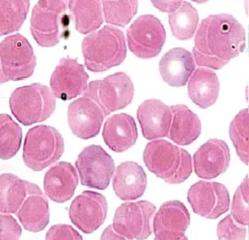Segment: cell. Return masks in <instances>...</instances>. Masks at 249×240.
I'll return each mask as SVG.
<instances>
[{
	"label": "cell",
	"mask_w": 249,
	"mask_h": 240,
	"mask_svg": "<svg viewBox=\"0 0 249 240\" xmlns=\"http://www.w3.org/2000/svg\"><path fill=\"white\" fill-rule=\"evenodd\" d=\"M245 42L244 28L234 17L209 16L197 28L193 57L198 66L221 69L243 52Z\"/></svg>",
	"instance_id": "6da1fadb"
},
{
	"label": "cell",
	"mask_w": 249,
	"mask_h": 240,
	"mask_svg": "<svg viewBox=\"0 0 249 240\" xmlns=\"http://www.w3.org/2000/svg\"><path fill=\"white\" fill-rule=\"evenodd\" d=\"M86 68L92 72H104L121 65L127 56L124 33L106 26L86 36L81 45Z\"/></svg>",
	"instance_id": "7a4b0ae2"
},
{
	"label": "cell",
	"mask_w": 249,
	"mask_h": 240,
	"mask_svg": "<svg viewBox=\"0 0 249 240\" xmlns=\"http://www.w3.org/2000/svg\"><path fill=\"white\" fill-rule=\"evenodd\" d=\"M147 168L169 185H178L193 172L192 157L188 151L166 140L149 142L143 152Z\"/></svg>",
	"instance_id": "3957f363"
},
{
	"label": "cell",
	"mask_w": 249,
	"mask_h": 240,
	"mask_svg": "<svg viewBox=\"0 0 249 240\" xmlns=\"http://www.w3.org/2000/svg\"><path fill=\"white\" fill-rule=\"evenodd\" d=\"M70 17L63 0H41L35 5L31 18V32L42 47H54L68 39Z\"/></svg>",
	"instance_id": "277c9868"
},
{
	"label": "cell",
	"mask_w": 249,
	"mask_h": 240,
	"mask_svg": "<svg viewBox=\"0 0 249 240\" xmlns=\"http://www.w3.org/2000/svg\"><path fill=\"white\" fill-rule=\"evenodd\" d=\"M9 107L12 115L23 126L46 121L56 109V97L49 87L33 83L18 87L11 93Z\"/></svg>",
	"instance_id": "5b68a950"
},
{
	"label": "cell",
	"mask_w": 249,
	"mask_h": 240,
	"mask_svg": "<svg viewBox=\"0 0 249 240\" xmlns=\"http://www.w3.org/2000/svg\"><path fill=\"white\" fill-rule=\"evenodd\" d=\"M64 152V139L50 126L41 125L29 130L23 144V162L34 171H41L59 160Z\"/></svg>",
	"instance_id": "8992f818"
},
{
	"label": "cell",
	"mask_w": 249,
	"mask_h": 240,
	"mask_svg": "<svg viewBox=\"0 0 249 240\" xmlns=\"http://www.w3.org/2000/svg\"><path fill=\"white\" fill-rule=\"evenodd\" d=\"M83 96L91 98L102 108L105 116L129 106L134 96V84L124 72L111 74L102 80L91 81Z\"/></svg>",
	"instance_id": "52a82bcc"
},
{
	"label": "cell",
	"mask_w": 249,
	"mask_h": 240,
	"mask_svg": "<svg viewBox=\"0 0 249 240\" xmlns=\"http://www.w3.org/2000/svg\"><path fill=\"white\" fill-rule=\"evenodd\" d=\"M0 65L5 82L32 76L36 58L33 47L22 35H10L0 43Z\"/></svg>",
	"instance_id": "ba28073f"
},
{
	"label": "cell",
	"mask_w": 249,
	"mask_h": 240,
	"mask_svg": "<svg viewBox=\"0 0 249 240\" xmlns=\"http://www.w3.org/2000/svg\"><path fill=\"white\" fill-rule=\"evenodd\" d=\"M128 46L131 52L141 59L159 55L166 41V32L161 22L152 15L137 18L127 31Z\"/></svg>",
	"instance_id": "9c48e42d"
},
{
	"label": "cell",
	"mask_w": 249,
	"mask_h": 240,
	"mask_svg": "<svg viewBox=\"0 0 249 240\" xmlns=\"http://www.w3.org/2000/svg\"><path fill=\"white\" fill-rule=\"evenodd\" d=\"M156 208L150 202H130L121 205L114 216L113 228L130 240H144L152 233L151 221Z\"/></svg>",
	"instance_id": "30bf717a"
},
{
	"label": "cell",
	"mask_w": 249,
	"mask_h": 240,
	"mask_svg": "<svg viewBox=\"0 0 249 240\" xmlns=\"http://www.w3.org/2000/svg\"><path fill=\"white\" fill-rule=\"evenodd\" d=\"M76 168L83 185L95 189H106L115 172V162L103 147H85L76 160Z\"/></svg>",
	"instance_id": "8fae6325"
},
{
	"label": "cell",
	"mask_w": 249,
	"mask_h": 240,
	"mask_svg": "<svg viewBox=\"0 0 249 240\" xmlns=\"http://www.w3.org/2000/svg\"><path fill=\"white\" fill-rule=\"evenodd\" d=\"M188 200L194 212L207 219H217L230 207L227 187L219 183L201 181L189 189Z\"/></svg>",
	"instance_id": "7c38bea8"
},
{
	"label": "cell",
	"mask_w": 249,
	"mask_h": 240,
	"mask_svg": "<svg viewBox=\"0 0 249 240\" xmlns=\"http://www.w3.org/2000/svg\"><path fill=\"white\" fill-rule=\"evenodd\" d=\"M107 208V202L102 194L86 191L73 200L69 218L80 231L90 234L104 224Z\"/></svg>",
	"instance_id": "4fadbf2b"
},
{
	"label": "cell",
	"mask_w": 249,
	"mask_h": 240,
	"mask_svg": "<svg viewBox=\"0 0 249 240\" xmlns=\"http://www.w3.org/2000/svg\"><path fill=\"white\" fill-rule=\"evenodd\" d=\"M89 78V74L77 59L62 58L50 79L51 92L62 100L73 99L85 92Z\"/></svg>",
	"instance_id": "5bb4252c"
},
{
	"label": "cell",
	"mask_w": 249,
	"mask_h": 240,
	"mask_svg": "<svg viewBox=\"0 0 249 240\" xmlns=\"http://www.w3.org/2000/svg\"><path fill=\"white\" fill-rule=\"evenodd\" d=\"M104 111L91 98L81 96L72 102L68 108V123L72 133L80 139L95 137L101 130Z\"/></svg>",
	"instance_id": "9a60e30c"
},
{
	"label": "cell",
	"mask_w": 249,
	"mask_h": 240,
	"mask_svg": "<svg viewBox=\"0 0 249 240\" xmlns=\"http://www.w3.org/2000/svg\"><path fill=\"white\" fill-rule=\"evenodd\" d=\"M191 224L189 210L179 201H169L157 211L153 231L157 240H180Z\"/></svg>",
	"instance_id": "2e32d148"
},
{
	"label": "cell",
	"mask_w": 249,
	"mask_h": 240,
	"mask_svg": "<svg viewBox=\"0 0 249 240\" xmlns=\"http://www.w3.org/2000/svg\"><path fill=\"white\" fill-rule=\"evenodd\" d=\"M230 158V149L226 142L220 139H211L194 155L195 171L201 179H215L228 169Z\"/></svg>",
	"instance_id": "e0dca14e"
},
{
	"label": "cell",
	"mask_w": 249,
	"mask_h": 240,
	"mask_svg": "<svg viewBox=\"0 0 249 240\" xmlns=\"http://www.w3.org/2000/svg\"><path fill=\"white\" fill-rule=\"evenodd\" d=\"M16 214L28 231L40 232L46 228L50 220L49 202L38 185L28 182L27 196Z\"/></svg>",
	"instance_id": "ac0fdd59"
},
{
	"label": "cell",
	"mask_w": 249,
	"mask_h": 240,
	"mask_svg": "<svg viewBox=\"0 0 249 240\" xmlns=\"http://www.w3.org/2000/svg\"><path fill=\"white\" fill-rule=\"evenodd\" d=\"M137 118L147 140L154 141L168 136L172 115L170 108L161 100H145L137 111Z\"/></svg>",
	"instance_id": "d6986e66"
},
{
	"label": "cell",
	"mask_w": 249,
	"mask_h": 240,
	"mask_svg": "<svg viewBox=\"0 0 249 240\" xmlns=\"http://www.w3.org/2000/svg\"><path fill=\"white\" fill-rule=\"evenodd\" d=\"M78 185V173L71 163L59 162L45 174L44 191L56 203L69 201Z\"/></svg>",
	"instance_id": "ffe728a7"
},
{
	"label": "cell",
	"mask_w": 249,
	"mask_h": 240,
	"mask_svg": "<svg viewBox=\"0 0 249 240\" xmlns=\"http://www.w3.org/2000/svg\"><path fill=\"white\" fill-rule=\"evenodd\" d=\"M161 77L168 85L181 87L188 83L196 70L193 54L183 48H173L159 62Z\"/></svg>",
	"instance_id": "44dd1931"
},
{
	"label": "cell",
	"mask_w": 249,
	"mask_h": 240,
	"mask_svg": "<svg viewBox=\"0 0 249 240\" xmlns=\"http://www.w3.org/2000/svg\"><path fill=\"white\" fill-rule=\"evenodd\" d=\"M147 186V175L141 166L134 161L121 163L114 172L115 194L123 201L141 198Z\"/></svg>",
	"instance_id": "7402d4cb"
},
{
	"label": "cell",
	"mask_w": 249,
	"mask_h": 240,
	"mask_svg": "<svg viewBox=\"0 0 249 240\" xmlns=\"http://www.w3.org/2000/svg\"><path fill=\"white\" fill-rule=\"evenodd\" d=\"M103 137L107 147L115 152H124L131 148L138 138V130L133 117L119 113L105 123Z\"/></svg>",
	"instance_id": "603a6c76"
},
{
	"label": "cell",
	"mask_w": 249,
	"mask_h": 240,
	"mask_svg": "<svg viewBox=\"0 0 249 240\" xmlns=\"http://www.w3.org/2000/svg\"><path fill=\"white\" fill-rule=\"evenodd\" d=\"M171 123L168 137L178 145H189L195 142L202 131L200 119L184 105L170 108Z\"/></svg>",
	"instance_id": "cb8c5ba5"
},
{
	"label": "cell",
	"mask_w": 249,
	"mask_h": 240,
	"mask_svg": "<svg viewBox=\"0 0 249 240\" xmlns=\"http://www.w3.org/2000/svg\"><path fill=\"white\" fill-rule=\"evenodd\" d=\"M220 82L216 73L209 68L200 67L189 79L188 93L192 102L201 109L213 106L219 96Z\"/></svg>",
	"instance_id": "d4e9b609"
},
{
	"label": "cell",
	"mask_w": 249,
	"mask_h": 240,
	"mask_svg": "<svg viewBox=\"0 0 249 240\" xmlns=\"http://www.w3.org/2000/svg\"><path fill=\"white\" fill-rule=\"evenodd\" d=\"M70 16L75 29L82 35L95 32L103 24L104 16L102 1L97 0H70L68 1Z\"/></svg>",
	"instance_id": "484cf974"
},
{
	"label": "cell",
	"mask_w": 249,
	"mask_h": 240,
	"mask_svg": "<svg viewBox=\"0 0 249 240\" xmlns=\"http://www.w3.org/2000/svg\"><path fill=\"white\" fill-rule=\"evenodd\" d=\"M27 184L18 176L4 173L0 175V212L16 214L27 196Z\"/></svg>",
	"instance_id": "4316f807"
},
{
	"label": "cell",
	"mask_w": 249,
	"mask_h": 240,
	"mask_svg": "<svg viewBox=\"0 0 249 240\" xmlns=\"http://www.w3.org/2000/svg\"><path fill=\"white\" fill-rule=\"evenodd\" d=\"M29 9V0H0V37L18 31Z\"/></svg>",
	"instance_id": "83f0119b"
},
{
	"label": "cell",
	"mask_w": 249,
	"mask_h": 240,
	"mask_svg": "<svg viewBox=\"0 0 249 240\" xmlns=\"http://www.w3.org/2000/svg\"><path fill=\"white\" fill-rule=\"evenodd\" d=\"M168 19L172 34L178 40H190L197 29V11L186 1H182L176 11L169 14Z\"/></svg>",
	"instance_id": "f1b7e54d"
},
{
	"label": "cell",
	"mask_w": 249,
	"mask_h": 240,
	"mask_svg": "<svg viewBox=\"0 0 249 240\" xmlns=\"http://www.w3.org/2000/svg\"><path fill=\"white\" fill-rule=\"evenodd\" d=\"M22 131L10 116L0 113V159L15 157L21 145Z\"/></svg>",
	"instance_id": "f546056e"
},
{
	"label": "cell",
	"mask_w": 249,
	"mask_h": 240,
	"mask_svg": "<svg viewBox=\"0 0 249 240\" xmlns=\"http://www.w3.org/2000/svg\"><path fill=\"white\" fill-rule=\"evenodd\" d=\"M229 134L237 155L246 166L249 163V111L248 109L240 111L230 124Z\"/></svg>",
	"instance_id": "4dcf8cb0"
},
{
	"label": "cell",
	"mask_w": 249,
	"mask_h": 240,
	"mask_svg": "<svg viewBox=\"0 0 249 240\" xmlns=\"http://www.w3.org/2000/svg\"><path fill=\"white\" fill-rule=\"evenodd\" d=\"M139 2L136 0L123 1H102L103 16L107 23L124 28L136 16Z\"/></svg>",
	"instance_id": "1f68e13d"
},
{
	"label": "cell",
	"mask_w": 249,
	"mask_h": 240,
	"mask_svg": "<svg viewBox=\"0 0 249 240\" xmlns=\"http://www.w3.org/2000/svg\"><path fill=\"white\" fill-rule=\"evenodd\" d=\"M248 175L245 176L243 182L238 186L237 191L234 194L232 206H231V217L239 224L247 226L249 223V184Z\"/></svg>",
	"instance_id": "d6a6232c"
},
{
	"label": "cell",
	"mask_w": 249,
	"mask_h": 240,
	"mask_svg": "<svg viewBox=\"0 0 249 240\" xmlns=\"http://www.w3.org/2000/svg\"><path fill=\"white\" fill-rule=\"evenodd\" d=\"M219 240H245L247 230L245 226L236 222L231 215L221 220L217 227Z\"/></svg>",
	"instance_id": "836d02e7"
},
{
	"label": "cell",
	"mask_w": 249,
	"mask_h": 240,
	"mask_svg": "<svg viewBox=\"0 0 249 240\" xmlns=\"http://www.w3.org/2000/svg\"><path fill=\"white\" fill-rule=\"evenodd\" d=\"M21 227L17 220L7 214H0V240H18Z\"/></svg>",
	"instance_id": "e575fe53"
},
{
	"label": "cell",
	"mask_w": 249,
	"mask_h": 240,
	"mask_svg": "<svg viewBox=\"0 0 249 240\" xmlns=\"http://www.w3.org/2000/svg\"><path fill=\"white\" fill-rule=\"evenodd\" d=\"M46 240H83L82 236L73 228L65 224H57L49 229Z\"/></svg>",
	"instance_id": "d590c367"
},
{
	"label": "cell",
	"mask_w": 249,
	"mask_h": 240,
	"mask_svg": "<svg viewBox=\"0 0 249 240\" xmlns=\"http://www.w3.org/2000/svg\"><path fill=\"white\" fill-rule=\"evenodd\" d=\"M182 1L180 0H177V1H172V0H165V1H155L153 0L152 4L154 7L159 9L161 12H168V14H172L176 11L181 4Z\"/></svg>",
	"instance_id": "8d00e7d4"
},
{
	"label": "cell",
	"mask_w": 249,
	"mask_h": 240,
	"mask_svg": "<svg viewBox=\"0 0 249 240\" xmlns=\"http://www.w3.org/2000/svg\"><path fill=\"white\" fill-rule=\"evenodd\" d=\"M101 240H130V239L117 233L113 228V226L109 225L104 230L101 236Z\"/></svg>",
	"instance_id": "74e56055"
},
{
	"label": "cell",
	"mask_w": 249,
	"mask_h": 240,
	"mask_svg": "<svg viewBox=\"0 0 249 240\" xmlns=\"http://www.w3.org/2000/svg\"><path fill=\"white\" fill-rule=\"evenodd\" d=\"M5 80L3 78V75H2V71H1V65H0V83H4Z\"/></svg>",
	"instance_id": "f35d334b"
},
{
	"label": "cell",
	"mask_w": 249,
	"mask_h": 240,
	"mask_svg": "<svg viewBox=\"0 0 249 240\" xmlns=\"http://www.w3.org/2000/svg\"><path fill=\"white\" fill-rule=\"evenodd\" d=\"M155 240H157V239H155ZM180 240H189V238H188V237H185V236H184V237H182V238H181Z\"/></svg>",
	"instance_id": "ab89813d"
}]
</instances>
